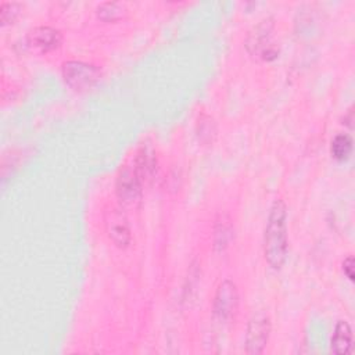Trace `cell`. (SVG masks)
Here are the masks:
<instances>
[{"mask_svg":"<svg viewBox=\"0 0 355 355\" xmlns=\"http://www.w3.org/2000/svg\"><path fill=\"white\" fill-rule=\"evenodd\" d=\"M100 75L94 65L82 61H68L62 65V78L73 90L90 89L100 79Z\"/></svg>","mask_w":355,"mask_h":355,"instance_id":"cell-2","label":"cell"},{"mask_svg":"<svg viewBox=\"0 0 355 355\" xmlns=\"http://www.w3.org/2000/svg\"><path fill=\"white\" fill-rule=\"evenodd\" d=\"M21 11L18 3H1L0 6V21L3 25L12 24Z\"/></svg>","mask_w":355,"mask_h":355,"instance_id":"cell-13","label":"cell"},{"mask_svg":"<svg viewBox=\"0 0 355 355\" xmlns=\"http://www.w3.org/2000/svg\"><path fill=\"white\" fill-rule=\"evenodd\" d=\"M263 252L268 263L273 269H280L287 257V208L282 200H276L269 211Z\"/></svg>","mask_w":355,"mask_h":355,"instance_id":"cell-1","label":"cell"},{"mask_svg":"<svg viewBox=\"0 0 355 355\" xmlns=\"http://www.w3.org/2000/svg\"><path fill=\"white\" fill-rule=\"evenodd\" d=\"M352 137L347 133H340L331 140L330 153L337 161H345L352 153Z\"/></svg>","mask_w":355,"mask_h":355,"instance_id":"cell-11","label":"cell"},{"mask_svg":"<svg viewBox=\"0 0 355 355\" xmlns=\"http://www.w3.org/2000/svg\"><path fill=\"white\" fill-rule=\"evenodd\" d=\"M270 28V21H262L250 35L247 40V47L251 54H258L263 60H273L277 55V51L273 49L272 44H269Z\"/></svg>","mask_w":355,"mask_h":355,"instance_id":"cell-7","label":"cell"},{"mask_svg":"<svg viewBox=\"0 0 355 355\" xmlns=\"http://www.w3.org/2000/svg\"><path fill=\"white\" fill-rule=\"evenodd\" d=\"M352 347V330L345 320H338L331 337V351L338 355H347Z\"/></svg>","mask_w":355,"mask_h":355,"instance_id":"cell-9","label":"cell"},{"mask_svg":"<svg viewBox=\"0 0 355 355\" xmlns=\"http://www.w3.org/2000/svg\"><path fill=\"white\" fill-rule=\"evenodd\" d=\"M141 180L135 168L125 166L116 178V196L123 207L135 208L141 198Z\"/></svg>","mask_w":355,"mask_h":355,"instance_id":"cell-4","label":"cell"},{"mask_svg":"<svg viewBox=\"0 0 355 355\" xmlns=\"http://www.w3.org/2000/svg\"><path fill=\"white\" fill-rule=\"evenodd\" d=\"M105 230L110 240L119 248H125L130 243V229L125 214L115 207L105 211L104 215Z\"/></svg>","mask_w":355,"mask_h":355,"instance_id":"cell-6","label":"cell"},{"mask_svg":"<svg viewBox=\"0 0 355 355\" xmlns=\"http://www.w3.org/2000/svg\"><path fill=\"white\" fill-rule=\"evenodd\" d=\"M97 14L104 21H115L123 17L125 8L119 3L108 1V3L100 4V7L97 8Z\"/></svg>","mask_w":355,"mask_h":355,"instance_id":"cell-12","label":"cell"},{"mask_svg":"<svg viewBox=\"0 0 355 355\" xmlns=\"http://www.w3.org/2000/svg\"><path fill=\"white\" fill-rule=\"evenodd\" d=\"M135 171L137 173V176L140 178L141 183H144L146 180L151 179L155 173V157L154 153L150 148H140L136 157V164H135Z\"/></svg>","mask_w":355,"mask_h":355,"instance_id":"cell-10","label":"cell"},{"mask_svg":"<svg viewBox=\"0 0 355 355\" xmlns=\"http://www.w3.org/2000/svg\"><path fill=\"white\" fill-rule=\"evenodd\" d=\"M343 270L345 273V276L352 282L354 280V258L349 255L344 259L343 262Z\"/></svg>","mask_w":355,"mask_h":355,"instance_id":"cell-14","label":"cell"},{"mask_svg":"<svg viewBox=\"0 0 355 355\" xmlns=\"http://www.w3.org/2000/svg\"><path fill=\"white\" fill-rule=\"evenodd\" d=\"M28 40L32 46L40 49L42 51H51L61 44L62 36L55 28L37 26L29 32Z\"/></svg>","mask_w":355,"mask_h":355,"instance_id":"cell-8","label":"cell"},{"mask_svg":"<svg viewBox=\"0 0 355 355\" xmlns=\"http://www.w3.org/2000/svg\"><path fill=\"white\" fill-rule=\"evenodd\" d=\"M239 306V293L236 284L230 280H223L214 298V313L220 322L230 320Z\"/></svg>","mask_w":355,"mask_h":355,"instance_id":"cell-5","label":"cell"},{"mask_svg":"<svg viewBox=\"0 0 355 355\" xmlns=\"http://www.w3.org/2000/svg\"><path fill=\"white\" fill-rule=\"evenodd\" d=\"M270 334V320L263 312L255 313L247 326L245 351L247 354L258 355L263 351Z\"/></svg>","mask_w":355,"mask_h":355,"instance_id":"cell-3","label":"cell"}]
</instances>
